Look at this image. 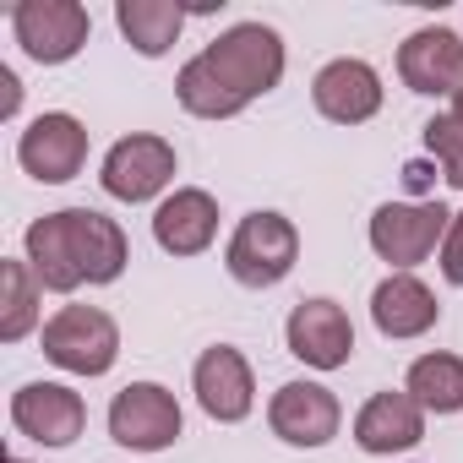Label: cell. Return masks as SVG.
Segmentation results:
<instances>
[{
	"label": "cell",
	"instance_id": "6da1fadb",
	"mask_svg": "<svg viewBox=\"0 0 463 463\" xmlns=\"http://www.w3.org/2000/svg\"><path fill=\"white\" fill-rule=\"evenodd\" d=\"M202 61L213 66V77L241 104H251V99H262L284 82V39L262 23H235L229 33H218L202 50Z\"/></svg>",
	"mask_w": 463,
	"mask_h": 463
},
{
	"label": "cell",
	"instance_id": "7a4b0ae2",
	"mask_svg": "<svg viewBox=\"0 0 463 463\" xmlns=\"http://www.w3.org/2000/svg\"><path fill=\"white\" fill-rule=\"evenodd\" d=\"M300 262V229L284 218V213H246L229 235V251H223V268L235 284L246 289H273L295 273Z\"/></svg>",
	"mask_w": 463,
	"mask_h": 463
},
{
	"label": "cell",
	"instance_id": "3957f363",
	"mask_svg": "<svg viewBox=\"0 0 463 463\" xmlns=\"http://www.w3.org/2000/svg\"><path fill=\"white\" fill-rule=\"evenodd\" d=\"M44 360L71 376H104L120 360V327L99 306H61L44 322Z\"/></svg>",
	"mask_w": 463,
	"mask_h": 463
},
{
	"label": "cell",
	"instance_id": "277c9868",
	"mask_svg": "<svg viewBox=\"0 0 463 463\" xmlns=\"http://www.w3.org/2000/svg\"><path fill=\"white\" fill-rule=\"evenodd\" d=\"M447 229H452V213L441 202H382L371 213V251L392 273H409L447 241Z\"/></svg>",
	"mask_w": 463,
	"mask_h": 463
},
{
	"label": "cell",
	"instance_id": "5b68a950",
	"mask_svg": "<svg viewBox=\"0 0 463 463\" xmlns=\"http://www.w3.org/2000/svg\"><path fill=\"white\" fill-rule=\"evenodd\" d=\"M12 33L39 66H66V61L82 55V44L93 33V17L77 0H23L12 12Z\"/></svg>",
	"mask_w": 463,
	"mask_h": 463
},
{
	"label": "cell",
	"instance_id": "8992f818",
	"mask_svg": "<svg viewBox=\"0 0 463 463\" xmlns=\"http://www.w3.org/2000/svg\"><path fill=\"white\" fill-rule=\"evenodd\" d=\"M17 164L44 180V185H66L82 175L88 164V126L66 109H44L28 120V131L17 137Z\"/></svg>",
	"mask_w": 463,
	"mask_h": 463
},
{
	"label": "cell",
	"instance_id": "52a82bcc",
	"mask_svg": "<svg viewBox=\"0 0 463 463\" xmlns=\"http://www.w3.org/2000/svg\"><path fill=\"white\" fill-rule=\"evenodd\" d=\"M180 425H185L180 420V403L158 382H131L109 403V436L120 447H131V452H164L180 436Z\"/></svg>",
	"mask_w": 463,
	"mask_h": 463
},
{
	"label": "cell",
	"instance_id": "ba28073f",
	"mask_svg": "<svg viewBox=\"0 0 463 463\" xmlns=\"http://www.w3.org/2000/svg\"><path fill=\"white\" fill-rule=\"evenodd\" d=\"M175 142H164V137H147V131H137V137H120L109 153H104V191L115 196V202H153L169 180H175Z\"/></svg>",
	"mask_w": 463,
	"mask_h": 463
},
{
	"label": "cell",
	"instance_id": "9c48e42d",
	"mask_svg": "<svg viewBox=\"0 0 463 463\" xmlns=\"http://www.w3.org/2000/svg\"><path fill=\"white\" fill-rule=\"evenodd\" d=\"M284 338H289V354L306 360L311 371H338V365H349V354H354V322H349V311H344L338 300H327V295L300 300V306L289 311V322H284Z\"/></svg>",
	"mask_w": 463,
	"mask_h": 463
},
{
	"label": "cell",
	"instance_id": "30bf717a",
	"mask_svg": "<svg viewBox=\"0 0 463 463\" xmlns=\"http://www.w3.org/2000/svg\"><path fill=\"white\" fill-rule=\"evenodd\" d=\"M191 387H196L202 414L218 420V425H241L257 409V382H251V365H246V354L235 344L202 349V360L191 371Z\"/></svg>",
	"mask_w": 463,
	"mask_h": 463
},
{
	"label": "cell",
	"instance_id": "8fae6325",
	"mask_svg": "<svg viewBox=\"0 0 463 463\" xmlns=\"http://www.w3.org/2000/svg\"><path fill=\"white\" fill-rule=\"evenodd\" d=\"M12 425L39 447H71L88 425V403L66 382H28L12 392Z\"/></svg>",
	"mask_w": 463,
	"mask_h": 463
},
{
	"label": "cell",
	"instance_id": "7c38bea8",
	"mask_svg": "<svg viewBox=\"0 0 463 463\" xmlns=\"http://www.w3.org/2000/svg\"><path fill=\"white\" fill-rule=\"evenodd\" d=\"M268 425L289 447H327L344 425V409L322 382H284L268 403Z\"/></svg>",
	"mask_w": 463,
	"mask_h": 463
},
{
	"label": "cell",
	"instance_id": "4fadbf2b",
	"mask_svg": "<svg viewBox=\"0 0 463 463\" xmlns=\"http://www.w3.org/2000/svg\"><path fill=\"white\" fill-rule=\"evenodd\" d=\"M398 77L409 93L458 99L463 93V39L452 28H420L398 50Z\"/></svg>",
	"mask_w": 463,
	"mask_h": 463
},
{
	"label": "cell",
	"instance_id": "5bb4252c",
	"mask_svg": "<svg viewBox=\"0 0 463 463\" xmlns=\"http://www.w3.org/2000/svg\"><path fill=\"white\" fill-rule=\"evenodd\" d=\"M311 104L333 126H365L382 109V77H376L371 61H354V55L327 61L311 82Z\"/></svg>",
	"mask_w": 463,
	"mask_h": 463
},
{
	"label": "cell",
	"instance_id": "9a60e30c",
	"mask_svg": "<svg viewBox=\"0 0 463 463\" xmlns=\"http://www.w3.org/2000/svg\"><path fill=\"white\" fill-rule=\"evenodd\" d=\"M425 436V409L409 398V392H371L354 414V447L371 452V458H392V452H409L414 441Z\"/></svg>",
	"mask_w": 463,
	"mask_h": 463
},
{
	"label": "cell",
	"instance_id": "2e32d148",
	"mask_svg": "<svg viewBox=\"0 0 463 463\" xmlns=\"http://www.w3.org/2000/svg\"><path fill=\"white\" fill-rule=\"evenodd\" d=\"M213 235H218V202L196 185H180L153 213V241L169 257H202L213 246Z\"/></svg>",
	"mask_w": 463,
	"mask_h": 463
},
{
	"label": "cell",
	"instance_id": "e0dca14e",
	"mask_svg": "<svg viewBox=\"0 0 463 463\" xmlns=\"http://www.w3.org/2000/svg\"><path fill=\"white\" fill-rule=\"evenodd\" d=\"M66 223H71V251H77V268L88 284H115L131 262V246H126V229L99 213V207H66Z\"/></svg>",
	"mask_w": 463,
	"mask_h": 463
},
{
	"label": "cell",
	"instance_id": "ac0fdd59",
	"mask_svg": "<svg viewBox=\"0 0 463 463\" xmlns=\"http://www.w3.org/2000/svg\"><path fill=\"white\" fill-rule=\"evenodd\" d=\"M436 317H441V306L414 273H387L376 284V295H371V322H376L382 338H398V344L420 338V333L436 327Z\"/></svg>",
	"mask_w": 463,
	"mask_h": 463
},
{
	"label": "cell",
	"instance_id": "d6986e66",
	"mask_svg": "<svg viewBox=\"0 0 463 463\" xmlns=\"http://www.w3.org/2000/svg\"><path fill=\"white\" fill-rule=\"evenodd\" d=\"M23 246H28V268H33L39 289H50V295H71V289H82V284H88V279H82V268H77V251H71V223H66V207H61V213L33 218V223H28V235H23Z\"/></svg>",
	"mask_w": 463,
	"mask_h": 463
},
{
	"label": "cell",
	"instance_id": "ffe728a7",
	"mask_svg": "<svg viewBox=\"0 0 463 463\" xmlns=\"http://www.w3.org/2000/svg\"><path fill=\"white\" fill-rule=\"evenodd\" d=\"M115 28L126 33V44L147 61L169 55V44L185 28V6L180 0H120L115 6Z\"/></svg>",
	"mask_w": 463,
	"mask_h": 463
},
{
	"label": "cell",
	"instance_id": "44dd1931",
	"mask_svg": "<svg viewBox=\"0 0 463 463\" xmlns=\"http://www.w3.org/2000/svg\"><path fill=\"white\" fill-rule=\"evenodd\" d=\"M403 392L425 409V414H463V360L458 354H420L409 365Z\"/></svg>",
	"mask_w": 463,
	"mask_h": 463
},
{
	"label": "cell",
	"instance_id": "7402d4cb",
	"mask_svg": "<svg viewBox=\"0 0 463 463\" xmlns=\"http://www.w3.org/2000/svg\"><path fill=\"white\" fill-rule=\"evenodd\" d=\"M175 99H180V109L196 115V120H229V115H241V109H246L235 93H229V88L213 77V66H207L202 55L180 66V77H175Z\"/></svg>",
	"mask_w": 463,
	"mask_h": 463
},
{
	"label": "cell",
	"instance_id": "603a6c76",
	"mask_svg": "<svg viewBox=\"0 0 463 463\" xmlns=\"http://www.w3.org/2000/svg\"><path fill=\"white\" fill-rule=\"evenodd\" d=\"M0 289H6V300H0V338L17 344L28 338V327L39 322V279L28 262H0Z\"/></svg>",
	"mask_w": 463,
	"mask_h": 463
},
{
	"label": "cell",
	"instance_id": "cb8c5ba5",
	"mask_svg": "<svg viewBox=\"0 0 463 463\" xmlns=\"http://www.w3.org/2000/svg\"><path fill=\"white\" fill-rule=\"evenodd\" d=\"M425 153L436 158V169L447 175V185L463 191V126H458L452 115L425 120Z\"/></svg>",
	"mask_w": 463,
	"mask_h": 463
},
{
	"label": "cell",
	"instance_id": "d4e9b609",
	"mask_svg": "<svg viewBox=\"0 0 463 463\" xmlns=\"http://www.w3.org/2000/svg\"><path fill=\"white\" fill-rule=\"evenodd\" d=\"M441 279L452 289H463V213H452V229L441 241Z\"/></svg>",
	"mask_w": 463,
	"mask_h": 463
},
{
	"label": "cell",
	"instance_id": "484cf974",
	"mask_svg": "<svg viewBox=\"0 0 463 463\" xmlns=\"http://www.w3.org/2000/svg\"><path fill=\"white\" fill-rule=\"evenodd\" d=\"M0 88H6V93H0V115H17V104H23V88H17V71H6V66H0Z\"/></svg>",
	"mask_w": 463,
	"mask_h": 463
},
{
	"label": "cell",
	"instance_id": "4316f807",
	"mask_svg": "<svg viewBox=\"0 0 463 463\" xmlns=\"http://www.w3.org/2000/svg\"><path fill=\"white\" fill-rule=\"evenodd\" d=\"M452 120H458V126H463V93H458V99H452Z\"/></svg>",
	"mask_w": 463,
	"mask_h": 463
},
{
	"label": "cell",
	"instance_id": "83f0119b",
	"mask_svg": "<svg viewBox=\"0 0 463 463\" xmlns=\"http://www.w3.org/2000/svg\"><path fill=\"white\" fill-rule=\"evenodd\" d=\"M6 463H28V458H6Z\"/></svg>",
	"mask_w": 463,
	"mask_h": 463
}]
</instances>
